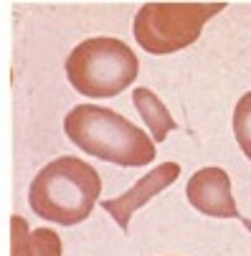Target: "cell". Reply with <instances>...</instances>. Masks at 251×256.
Returning a JSON list of instances; mask_svg holds the SVG:
<instances>
[{
  "instance_id": "obj_1",
  "label": "cell",
  "mask_w": 251,
  "mask_h": 256,
  "mask_svg": "<svg viewBox=\"0 0 251 256\" xmlns=\"http://www.w3.org/2000/svg\"><path fill=\"white\" fill-rule=\"evenodd\" d=\"M66 137L82 152L122 168H142L155 160V142L127 117L96 104H79L64 117Z\"/></svg>"
},
{
  "instance_id": "obj_2",
  "label": "cell",
  "mask_w": 251,
  "mask_h": 256,
  "mask_svg": "<svg viewBox=\"0 0 251 256\" xmlns=\"http://www.w3.org/2000/svg\"><path fill=\"white\" fill-rule=\"evenodd\" d=\"M102 193V178L99 172L74 158L64 155L33 178L28 188V203L36 216L44 221L58 226H76L94 210Z\"/></svg>"
},
{
  "instance_id": "obj_3",
  "label": "cell",
  "mask_w": 251,
  "mask_h": 256,
  "mask_svg": "<svg viewBox=\"0 0 251 256\" xmlns=\"http://www.w3.org/2000/svg\"><path fill=\"white\" fill-rule=\"evenodd\" d=\"M140 61L120 38L82 41L66 58V76L76 92L92 99L117 96L137 79Z\"/></svg>"
},
{
  "instance_id": "obj_4",
  "label": "cell",
  "mask_w": 251,
  "mask_h": 256,
  "mask_svg": "<svg viewBox=\"0 0 251 256\" xmlns=\"http://www.w3.org/2000/svg\"><path fill=\"white\" fill-rule=\"evenodd\" d=\"M224 3H150L134 16V38L148 54L162 56L193 46L203 26L218 16Z\"/></svg>"
},
{
  "instance_id": "obj_5",
  "label": "cell",
  "mask_w": 251,
  "mask_h": 256,
  "mask_svg": "<svg viewBox=\"0 0 251 256\" xmlns=\"http://www.w3.org/2000/svg\"><path fill=\"white\" fill-rule=\"evenodd\" d=\"M186 196H188V203L206 216L241 218L234 193H231V178L224 168H203V170L193 172L188 180Z\"/></svg>"
},
{
  "instance_id": "obj_6",
  "label": "cell",
  "mask_w": 251,
  "mask_h": 256,
  "mask_svg": "<svg viewBox=\"0 0 251 256\" xmlns=\"http://www.w3.org/2000/svg\"><path fill=\"white\" fill-rule=\"evenodd\" d=\"M178 175H180V165L178 162H162L160 168H152L148 175H142L127 193H122L117 198H110V200H102V208L114 218L122 231H127L132 213L140 210L148 200H152L165 188H170L178 180Z\"/></svg>"
},
{
  "instance_id": "obj_7",
  "label": "cell",
  "mask_w": 251,
  "mask_h": 256,
  "mask_svg": "<svg viewBox=\"0 0 251 256\" xmlns=\"http://www.w3.org/2000/svg\"><path fill=\"white\" fill-rule=\"evenodd\" d=\"M64 244L51 228H33L26 218H10V256H61Z\"/></svg>"
},
{
  "instance_id": "obj_8",
  "label": "cell",
  "mask_w": 251,
  "mask_h": 256,
  "mask_svg": "<svg viewBox=\"0 0 251 256\" xmlns=\"http://www.w3.org/2000/svg\"><path fill=\"white\" fill-rule=\"evenodd\" d=\"M132 102H134V106H137L142 122L148 124V130H150V134H152V142H162V140L178 127L175 120H172L170 112H168V106L158 99V94H155L152 89L137 86V89L132 92Z\"/></svg>"
},
{
  "instance_id": "obj_9",
  "label": "cell",
  "mask_w": 251,
  "mask_h": 256,
  "mask_svg": "<svg viewBox=\"0 0 251 256\" xmlns=\"http://www.w3.org/2000/svg\"><path fill=\"white\" fill-rule=\"evenodd\" d=\"M234 134L244 155L251 160V92H246L234 109Z\"/></svg>"
}]
</instances>
